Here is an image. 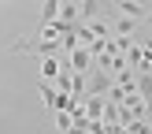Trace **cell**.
<instances>
[{"label": "cell", "instance_id": "6", "mask_svg": "<svg viewBox=\"0 0 152 134\" xmlns=\"http://www.w3.org/2000/svg\"><path fill=\"white\" fill-rule=\"evenodd\" d=\"M104 86H108V78H104V74H96V78H93V86H89V93H100Z\"/></svg>", "mask_w": 152, "mask_h": 134}, {"label": "cell", "instance_id": "3", "mask_svg": "<svg viewBox=\"0 0 152 134\" xmlns=\"http://www.w3.org/2000/svg\"><path fill=\"white\" fill-rule=\"evenodd\" d=\"M56 15H59V0H45V11H41V30L48 26V22H56Z\"/></svg>", "mask_w": 152, "mask_h": 134}, {"label": "cell", "instance_id": "2", "mask_svg": "<svg viewBox=\"0 0 152 134\" xmlns=\"http://www.w3.org/2000/svg\"><path fill=\"white\" fill-rule=\"evenodd\" d=\"M89 60H93V52H89V49H71V67H74L78 74L89 71Z\"/></svg>", "mask_w": 152, "mask_h": 134}, {"label": "cell", "instance_id": "7", "mask_svg": "<svg viewBox=\"0 0 152 134\" xmlns=\"http://www.w3.org/2000/svg\"><path fill=\"white\" fill-rule=\"evenodd\" d=\"M141 22H148V26H152V11H148V15H145V19H141Z\"/></svg>", "mask_w": 152, "mask_h": 134}, {"label": "cell", "instance_id": "8", "mask_svg": "<svg viewBox=\"0 0 152 134\" xmlns=\"http://www.w3.org/2000/svg\"><path fill=\"white\" fill-rule=\"evenodd\" d=\"M145 49H152V37H145Z\"/></svg>", "mask_w": 152, "mask_h": 134}, {"label": "cell", "instance_id": "4", "mask_svg": "<svg viewBox=\"0 0 152 134\" xmlns=\"http://www.w3.org/2000/svg\"><path fill=\"white\" fill-rule=\"evenodd\" d=\"M111 30H115L119 37H126V34H134V19H126V15H123V19H119V22H115V26H111Z\"/></svg>", "mask_w": 152, "mask_h": 134}, {"label": "cell", "instance_id": "1", "mask_svg": "<svg viewBox=\"0 0 152 134\" xmlns=\"http://www.w3.org/2000/svg\"><path fill=\"white\" fill-rule=\"evenodd\" d=\"M115 11L137 22V19H145V15H148V7H145V4H137V0H119V4H115Z\"/></svg>", "mask_w": 152, "mask_h": 134}, {"label": "cell", "instance_id": "5", "mask_svg": "<svg viewBox=\"0 0 152 134\" xmlns=\"http://www.w3.org/2000/svg\"><path fill=\"white\" fill-rule=\"evenodd\" d=\"M41 71H45V78H52V74H56V71H59V63H56V60H52V56H48V60H45V63H41Z\"/></svg>", "mask_w": 152, "mask_h": 134}]
</instances>
